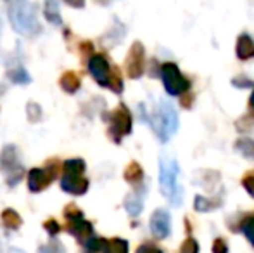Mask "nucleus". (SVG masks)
<instances>
[{
    "label": "nucleus",
    "mask_w": 254,
    "mask_h": 253,
    "mask_svg": "<svg viewBox=\"0 0 254 253\" xmlns=\"http://www.w3.org/2000/svg\"><path fill=\"white\" fill-rule=\"evenodd\" d=\"M64 2H66L67 5L74 7V9H81V7L85 5V0H64Z\"/></svg>",
    "instance_id": "6ab92c4d"
},
{
    "label": "nucleus",
    "mask_w": 254,
    "mask_h": 253,
    "mask_svg": "<svg viewBox=\"0 0 254 253\" xmlns=\"http://www.w3.org/2000/svg\"><path fill=\"white\" fill-rule=\"evenodd\" d=\"M7 78H9L12 84L16 85H28L31 84V77L28 75L26 68L23 66L21 63H14L9 66V70H7Z\"/></svg>",
    "instance_id": "6e6552de"
},
{
    "label": "nucleus",
    "mask_w": 254,
    "mask_h": 253,
    "mask_svg": "<svg viewBox=\"0 0 254 253\" xmlns=\"http://www.w3.org/2000/svg\"><path fill=\"white\" fill-rule=\"evenodd\" d=\"M83 172H85L83 160H67V162H64V175L61 179L63 191L74 196L85 194L88 189V180L83 177Z\"/></svg>",
    "instance_id": "f03ea898"
},
{
    "label": "nucleus",
    "mask_w": 254,
    "mask_h": 253,
    "mask_svg": "<svg viewBox=\"0 0 254 253\" xmlns=\"http://www.w3.org/2000/svg\"><path fill=\"white\" fill-rule=\"evenodd\" d=\"M0 30H2V21H0Z\"/></svg>",
    "instance_id": "aec40b11"
},
{
    "label": "nucleus",
    "mask_w": 254,
    "mask_h": 253,
    "mask_svg": "<svg viewBox=\"0 0 254 253\" xmlns=\"http://www.w3.org/2000/svg\"><path fill=\"white\" fill-rule=\"evenodd\" d=\"M152 233L156 236L163 238L166 236L168 233V219L166 215H163V212H157L156 215L152 217Z\"/></svg>",
    "instance_id": "4468645a"
},
{
    "label": "nucleus",
    "mask_w": 254,
    "mask_h": 253,
    "mask_svg": "<svg viewBox=\"0 0 254 253\" xmlns=\"http://www.w3.org/2000/svg\"><path fill=\"white\" fill-rule=\"evenodd\" d=\"M0 172L5 175L7 186L14 187L23 180L24 169L19 162V155H17V148L14 144H7L0 151Z\"/></svg>",
    "instance_id": "7ed1b4c3"
},
{
    "label": "nucleus",
    "mask_w": 254,
    "mask_h": 253,
    "mask_svg": "<svg viewBox=\"0 0 254 253\" xmlns=\"http://www.w3.org/2000/svg\"><path fill=\"white\" fill-rule=\"evenodd\" d=\"M26 116H28V120H30L31 123L38 122V120L42 118L40 104H37V102H28V104H26Z\"/></svg>",
    "instance_id": "2eb2a0df"
},
{
    "label": "nucleus",
    "mask_w": 254,
    "mask_h": 253,
    "mask_svg": "<svg viewBox=\"0 0 254 253\" xmlns=\"http://www.w3.org/2000/svg\"><path fill=\"white\" fill-rule=\"evenodd\" d=\"M9 21L12 28L23 37H35L42 31L38 23L37 3L28 0H14L9 7Z\"/></svg>",
    "instance_id": "f257e3e1"
},
{
    "label": "nucleus",
    "mask_w": 254,
    "mask_h": 253,
    "mask_svg": "<svg viewBox=\"0 0 254 253\" xmlns=\"http://www.w3.org/2000/svg\"><path fill=\"white\" fill-rule=\"evenodd\" d=\"M44 14H45V19L51 24H54V26H63V17H61L59 2L57 0H45Z\"/></svg>",
    "instance_id": "9d476101"
},
{
    "label": "nucleus",
    "mask_w": 254,
    "mask_h": 253,
    "mask_svg": "<svg viewBox=\"0 0 254 253\" xmlns=\"http://www.w3.org/2000/svg\"><path fill=\"white\" fill-rule=\"evenodd\" d=\"M64 217H66L67 224H66V231L74 236L81 245L87 243L90 238H94V229H92V224L88 220L83 219V213L76 208L74 205H67L64 208Z\"/></svg>",
    "instance_id": "20e7f679"
},
{
    "label": "nucleus",
    "mask_w": 254,
    "mask_h": 253,
    "mask_svg": "<svg viewBox=\"0 0 254 253\" xmlns=\"http://www.w3.org/2000/svg\"><path fill=\"white\" fill-rule=\"evenodd\" d=\"M44 227L51 236H56V234H59V231H61V226L57 224V220H54V219H49L47 222L44 224Z\"/></svg>",
    "instance_id": "a211bd4d"
},
{
    "label": "nucleus",
    "mask_w": 254,
    "mask_h": 253,
    "mask_svg": "<svg viewBox=\"0 0 254 253\" xmlns=\"http://www.w3.org/2000/svg\"><path fill=\"white\" fill-rule=\"evenodd\" d=\"M59 175V162L52 160L44 169H33L28 173V189L31 192H40L47 189L49 186Z\"/></svg>",
    "instance_id": "39448f33"
},
{
    "label": "nucleus",
    "mask_w": 254,
    "mask_h": 253,
    "mask_svg": "<svg viewBox=\"0 0 254 253\" xmlns=\"http://www.w3.org/2000/svg\"><path fill=\"white\" fill-rule=\"evenodd\" d=\"M175 175H177V167L175 163L161 162V189L168 198H173L175 194Z\"/></svg>",
    "instance_id": "0eeeda50"
},
{
    "label": "nucleus",
    "mask_w": 254,
    "mask_h": 253,
    "mask_svg": "<svg viewBox=\"0 0 254 253\" xmlns=\"http://www.w3.org/2000/svg\"><path fill=\"white\" fill-rule=\"evenodd\" d=\"M38 253H66V252H64L63 245H61L59 241H51L49 245H44V247H40Z\"/></svg>",
    "instance_id": "dca6fc26"
},
{
    "label": "nucleus",
    "mask_w": 254,
    "mask_h": 253,
    "mask_svg": "<svg viewBox=\"0 0 254 253\" xmlns=\"http://www.w3.org/2000/svg\"><path fill=\"white\" fill-rule=\"evenodd\" d=\"M2 224L7 227V229L16 231V229H19V227H21L23 220H21L19 213H17L16 210L7 208V210H3V212H2Z\"/></svg>",
    "instance_id": "ddd939ff"
},
{
    "label": "nucleus",
    "mask_w": 254,
    "mask_h": 253,
    "mask_svg": "<svg viewBox=\"0 0 254 253\" xmlns=\"http://www.w3.org/2000/svg\"><path fill=\"white\" fill-rule=\"evenodd\" d=\"M81 82L80 78H78L76 73H73V71H66V73L61 77V87H63L64 92H67V94H74V92L80 88Z\"/></svg>",
    "instance_id": "9b49d317"
},
{
    "label": "nucleus",
    "mask_w": 254,
    "mask_h": 253,
    "mask_svg": "<svg viewBox=\"0 0 254 253\" xmlns=\"http://www.w3.org/2000/svg\"><path fill=\"white\" fill-rule=\"evenodd\" d=\"M113 127H111V134L114 135V139H120L121 134L130 130V120H128V113L125 111V108H121V111H118L114 115Z\"/></svg>",
    "instance_id": "1a4fd4ad"
},
{
    "label": "nucleus",
    "mask_w": 254,
    "mask_h": 253,
    "mask_svg": "<svg viewBox=\"0 0 254 253\" xmlns=\"http://www.w3.org/2000/svg\"><path fill=\"white\" fill-rule=\"evenodd\" d=\"M83 247H85L83 253H99L101 252V240L99 238H90Z\"/></svg>",
    "instance_id": "f3484780"
},
{
    "label": "nucleus",
    "mask_w": 254,
    "mask_h": 253,
    "mask_svg": "<svg viewBox=\"0 0 254 253\" xmlns=\"http://www.w3.org/2000/svg\"><path fill=\"white\" fill-rule=\"evenodd\" d=\"M101 252L102 253H127L128 247L123 240H101Z\"/></svg>",
    "instance_id": "f8f14e48"
},
{
    "label": "nucleus",
    "mask_w": 254,
    "mask_h": 253,
    "mask_svg": "<svg viewBox=\"0 0 254 253\" xmlns=\"http://www.w3.org/2000/svg\"><path fill=\"white\" fill-rule=\"evenodd\" d=\"M88 71H90V75L99 82V85H102V87H107V85L111 84L109 64H107V61L101 54H95L94 58L88 61Z\"/></svg>",
    "instance_id": "423d86ee"
}]
</instances>
